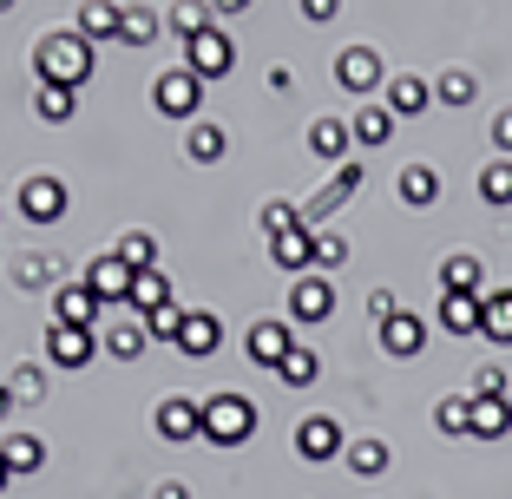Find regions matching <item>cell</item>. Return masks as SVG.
I'll list each match as a JSON object with an SVG mask.
<instances>
[{"mask_svg":"<svg viewBox=\"0 0 512 499\" xmlns=\"http://www.w3.org/2000/svg\"><path fill=\"white\" fill-rule=\"evenodd\" d=\"M92 66H99V46L79 40L73 27H66V33H46V40L33 46V73H40V86H66V92H79V86L92 79Z\"/></svg>","mask_w":512,"mask_h":499,"instance_id":"cell-1","label":"cell"},{"mask_svg":"<svg viewBox=\"0 0 512 499\" xmlns=\"http://www.w3.org/2000/svg\"><path fill=\"white\" fill-rule=\"evenodd\" d=\"M250 434H256V401L250 394L224 388V394L204 401V440H211V447H243Z\"/></svg>","mask_w":512,"mask_h":499,"instance_id":"cell-2","label":"cell"},{"mask_svg":"<svg viewBox=\"0 0 512 499\" xmlns=\"http://www.w3.org/2000/svg\"><path fill=\"white\" fill-rule=\"evenodd\" d=\"M151 106L165 112V119H204V79L191 73V66H171V73H158V86H151Z\"/></svg>","mask_w":512,"mask_h":499,"instance_id":"cell-3","label":"cell"},{"mask_svg":"<svg viewBox=\"0 0 512 499\" xmlns=\"http://www.w3.org/2000/svg\"><path fill=\"white\" fill-rule=\"evenodd\" d=\"M335 316V283L322 270H302V276H289V322L296 329H316V322H329Z\"/></svg>","mask_w":512,"mask_h":499,"instance_id":"cell-4","label":"cell"},{"mask_svg":"<svg viewBox=\"0 0 512 499\" xmlns=\"http://www.w3.org/2000/svg\"><path fill=\"white\" fill-rule=\"evenodd\" d=\"M296 348V322L289 316H263V322H250V335H243V355H250L256 368H283V355Z\"/></svg>","mask_w":512,"mask_h":499,"instance_id":"cell-5","label":"cell"},{"mask_svg":"<svg viewBox=\"0 0 512 499\" xmlns=\"http://www.w3.org/2000/svg\"><path fill=\"white\" fill-rule=\"evenodd\" d=\"M296 454L309 460V467H329V460L348 454V434L335 414H309V421H296Z\"/></svg>","mask_w":512,"mask_h":499,"instance_id":"cell-6","label":"cell"},{"mask_svg":"<svg viewBox=\"0 0 512 499\" xmlns=\"http://www.w3.org/2000/svg\"><path fill=\"white\" fill-rule=\"evenodd\" d=\"M362 178H368V171L355 165V158H342V165H335V178L322 184V197H309V204H302V224H309V230H322V224H329V217L348 204V197L362 191Z\"/></svg>","mask_w":512,"mask_h":499,"instance_id":"cell-7","label":"cell"},{"mask_svg":"<svg viewBox=\"0 0 512 499\" xmlns=\"http://www.w3.org/2000/svg\"><path fill=\"white\" fill-rule=\"evenodd\" d=\"M184 66H191V73L211 86V79H224L230 66H237V46H230L224 27H204L197 40H184Z\"/></svg>","mask_w":512,"mask_h":499,"instance_id":"cell-8","label":"cell"},{"mask_svg":"<svg viewBox=\"0 0 512 499\" xmlns=\"http://www.w3.org/2000/svg\"><path fill=\"white\" fill-rule=\"evenodd\" d=\"M20 217H27V224H60L66 217V184L53 178V171H33V178H20Z\"/></svg>","mask_w":512,"mask_h":499,"instance_id":"cell-9","label":"cell"},{"mask_svg":"<svg viewBox=\"0 0 512 499\" xmlns=\"http://www.w3.org/2000/svg\"><path fill=\"white\" fill-rule=\"evenodd\" d=\"M151 427H158V440H171V447L204 440V401H191V394H165L158 414H151Z\"/></svg>","mask_w":512,"mask_h":499,"instance_id":"cell-10","label":"cell"},{"mask_svg":"<svg viewBox=\"0 0 512 499\" xmlns=\"http://www.w3.org/2000/svg\"><path fill=\"white\" fill-rule=\"evenodd\" d=\"M132 276H138V270L119 257V250H106V257H92V263H86V289H92V296H99L106 309H112V303L125 309V296H132Z\"/></svg>","mask_w":512,"mask_h":499,"instance_id":"cell-11","label":"cell"},{"mask_svg":"<svg viewBox=\"0 0 512 499\" xmlns=\"http://www.w3.org/2000/svg\"><path fill=\"white\" fill-rule=\"evenodd\" d=\"M512 434V394H467V440H506Z\"/></svg>","mask_w":512,"mask_h":499,"instance_id":"cell-12","label":"cell"},{"mask_svg":"<svg viewBox=\"0 0 512 499\" xmlns=\"http://www.w3.org/2000/svg\"><path fill=\"white\" fill-rule=\"evenodd\" d=\"M178 355H191V362H211L217 348H224V322L211 316V309H184V329H178Z\"/></svg>","mask_w":512,"mask_h":499,"instance_id":"cell-13","label":"cell"},{"mask_svg":"<svg viewBox=\"0 0 512 499\" xmlns=\"http://www.w3.org/2000/svg\"><path fill=\"white\" fill-rule=\"evenodd\" d=\"M99 348H106V342H99L92 329H66V322L46 329V362H53V368H86Z\"/></svg>","mask_w":512,"mask_h":499,"instance_id":"cell-14","label":"cell"},{"mask_svg":"<svg viewBox=\"0 0 512 499\" xmlns=\"http://www.w3.org/2000/svg\"><path fill=\"white\" fill-rule=\"evenodd\" d=\"M99 316H106V303L86 289V276H79V283H60V296H53V322H66V329H99Z\"/></svg>","mask_w":512,"mask_h":499,"instance_id":"cell-15","label":"cell"},{"mask_svg":"<svg viewBox=\"0 0 512 499\" xmlns=\"http://www.w3.org/2000/svg\"><path fill=\"white\" fill-rule=\"evenodd\" d=\"M335 86H342V92H375L381 86L375 46H342V53H335Z\"/></svg>","mask_w":512,"mask_h":499,"instance_id":"cell-16","label":"cell"},{"mask_svg":"<svg viewBox=\"0 0 512 499\" xmlns=\"http://www.w3.org/2000/svg\"><path fill=\"white\" fill-rule=\"evenodd\" d=\"M381 92H388V112H394V119H421V112L434 106V86H427L421 73H394V79H381Z\"/></svg>","mask_w":512,"mask_h":499,"instance_id":"cell-17","label":"cell"},{"mask_svg":"<svg viewBox=\"0 0 512 499\" xmlns=\"http://www.w3.org/2000/svg\"><path fill=\"white\" fill-rule=\"evenodd\" d=\"M270 263H276V270H289V276L316 270V230L296 224V230H283V237H270Z\"/></svg>","mask_w":512,"mask_h":499,"instance_id":"cell-18","label":"cell"},{"mask_svg":"<svg viewBox=\"0 0 512 499\" xmlns=\"http://www.w3.org/2000/svg\"><path fill=\"white\" fill-rule=\"evenodd\" d=\"M421 348H427V322H421V316H407V309H401V316L381 322V355H394V362H414Z\"/></svg>","mask_w":512,"mask_h":499,"instance_id":"cell-19","label":"cell"},{"mask_svg":"<svg viewBox=\"0 0 512 499\" xmlns=\"http://www.w3.org/2000/svg\"><path fill=\"white\" fill-rule=\"evenodd\" d=\"M119 14H125V7H112V0H79L73 33L92 40V46H106V40H119Z\"/></svg>","mask_w":512,"mask_h":499,"instance_id":"cell-20","label":"cell"},{"mask_svg":"<svg viewBox=\"0 0 512 499\" xmlns=\"http://www.w3.org/2000/svg\"><path fill=\"white\" fill-rule=\"evenodd\" d=\"M348 473H355V480H381V473H388V440H381V434H348Z\"/></svg>","mask_w":512,"mask_h":499,"instance_id":"cell-21","label":"cell"},{"mask_svg":"<svg viewBox=\"0 0 512 499\" xmlns=\"http://www.w3.org/2000/svg\"><path fill=\"white\" fill-rule=\"evenodd\" d=\"M440 329L447 335H480V296H467V289H440Z\"/></svg>","mask_w":512,"mask_h":499,"instance_id":"cell-22","label":"cell"},{"mask_svg":"<svg viewBox=\"0 0 512 499\" xmlns=\"http://www.w3.org/2000/svg\"><path fill=\"white\" fill-rule=\"evenodd\" d=\"M224 152H230V138H224L217 119H191L184 125V158H191V165H217Z\"/></svg>","mask_w":512,"mask_h":499,"instance_id":"cell-23","label":"cell"},{"mask_svg":"<svg viewBox=\"0 0 512 499\" xmlns=\"http://www.w3.org/2000/svg\"><path fill=\"white\" fill-rule=\"evenodd\" d=\"M145 348H151V316H132V309H125L119 329H106V355H119V362H138Z\"/></svg>","mask_w":512,"mask_h":499,"instance_id":"cell-24","label":"cell"},{"mask_svg":"<svg viewBox=\"0 0 512 499\" xmlns=\"http://www.w3.org/2000/svg\"><path fill=\"white\" fill-rule=\"evenodd\" d=\"M480 335L499 348H512V289H486L480 296Z\"/></svg>","mask_w":512,"mask_h":499,"instance_id":"cell-25","label":"cell"},{"mask_svg":"<svg viewBox=\"0 0 512 499\" xmlns=\"http://www.w3.org/2000/svg\"><path fill=\"white\" fill-rule=\"evenodd\" d=\"M125 309H132V316H158V309H171L165 270H138V276H132V296H125Z\"/></svg>","mask_w":512,"mask_h":499,"instance_id":"cell-26","label":"cell"},{"mask_svg":"<svg viewBox=\"0 0 512 499\" xmlns=\"http://www.w3.org/2000/svg\"><path fill=\"white\" fill-rule=\"evenodd\" d=\"M394 191H401V204H407V211H427V204L440 197V171H434V165H401Z\"/></svg>","mask_w":512,"mask_h":499,"instance_id":"cell-27","label":"cell"},{"mask_svg":"<svg viewBox=\"0 0 512 499\" xmlns=\"http://www.w3.org/2000/svg\"><path fill=\"white\" fill-rule=\"evenodd\" d=\"M0 460H7L14 480H20V473H40L46 467V440L40 434H7V440H0Z\"/></svg>","mask_w":512,"mask_h":499,"instance_id":"cell-28","label":"cell"},{"mask_svg":"<svg viewBox=\"0 0 512 499\" xmlns=\"http://www.w3.org/2000/svg\"><path fill=\"white\" fill-rule=\"evenodd\" d=\"M348 138H355V132H348V119H316V125H309V152H316L322 165H342Z\"/></svg>","mask_w":512,"mask_h":499,"instance_id":"cell-29","label":"cell"},{"mask_svg":"<svg viewBox=\"0 0 512 499\" xmlns=\"http://www.w3.org/2000/svg\"><path fill=\"white\" fill-rule=\"evenodd\" d=\"M480 257H467V250H453V257H440V289H467V296H486L480 289Z\"/></svg>","mask_w":512,"mask_h":499,"instance_id":"cell-30","label":"cell"},{"mask_svg":"<svg viewBox=\"0 0 512 499\" xmlns=\"http://www.w3.org/2000/svg\"><path fill=\"white\" fill-rule=\"evenodd\" d=\"M348 132H355V145L375 152V145H388V138H394V112L388 106H362L355 119H348Z\"/></svg>","mask_w":512,"mask_h":499,"instance_id":"cell-31","label":"cell"},{"mask_svg":"<svg viewBox=\"0 0 512 499\" xmlns=\"http://www.w3.org/2000/svg\"><path fill=\"white\" fill-rule=\"evenodd\" d=\"M316 375H322V355L316 348H289L283 355V368H276V381H283V388H316Z\"/></svg>","mask_w":512,"mask_h":499,"instance_id":"cell-32","label":"cell"},{"mask_svg":"<svg viewBox=\"0 0 512 499\" xmlns=\"http://www.w3.org/2000/svg\"><path fill=\"white\" fill-rule=\"evenodd\" d=\"M158 33H165V20L151 7H125L119 14V46H158Z\"/></svg>","mask_w":512,"mask_h":499,"instance_id":"cell-33","label":"cell"},{"mask_svg":"<svg viewBox=\"0 0 512 499\" xmlns=\"http://www.w3.org/2000/svg\"><path fill=\"white\" fill-rule=\"evenodd\" d=\"M434 99L440 106H473V99H480V79H473L467 66H447V73L434 79Z\"/></svg>","mask_w":512,"mask_h":499,"instance_id":"cell-34","label":"cell"},{"mask_svg":"<svg viewBox=\"0 0 512 499\" xmlns=\"http://www.w3.org/2000/svg\"><path fill=\"white\" fill-rule=\"evenodd\" d=\"M211 14H217L211 0H178V7H171V20H165V27L178 33V40H197V33H204V27H217Z\"/></svg>","mask_w":512,"mask_h":499,"instance_id":"cell-35","label":"cell"},{"mask_svg":"<svg viewBox=\"0 0 512 499\" xmlns=\"http://www.w3.org/2000/svg\"><path fill=\"white\" fill-rule=\"evenodd\" d=\"M480 204H493V211H512V158H493V165L480 171Z\"/></svg>","mask_w":512,"mask_h":499,"instance_id":"cell-36","label":"cell"},{"mask_svg":"<svg viewBox=\"0 0 512 499\" xmlns=\"http://www.w3.org/2000/svg\"><path fill=\"white\" fill-rule=\"evenodd\" d=\"M7 394H14V408H33V401H46V368L20 362L14 375H7Z\"/></svg>","mask_w":512,"mask_h":499,"instance_id":"cell-37","label":"cell"},{"mask_svg":"<svg viewBox=\"0 0 512 499\" xmlns=\"http://www.w3.org/2000/svg\"><path fill=\"white\" fill-rule=\"evenodd\" d=\"M73 106H79V92H66V86H40V92H33V112H40L46 125H66Z\"/></svg>","mask_w":512,"mask_h":499,"instance_id":"cell-38","label":"cell"},{"mask_svg":"<svg viewBox=\"0 0 512 499\" xmlns=\"http://www.w3.org/2000/svg\"><path fill=\"white\" fill-rule=\"evenodd\" d=\"M119 257L132 263V270H158V237H151V230H125V237H119Z\"/></svg>","mask_w":512,"mask_h":499,"instance_id":"cell-39","label":"cell"},{"mask_svg":"<svg viewBox=\"0 0 512 499\" xmlns=\"http://www.w3.org/2000/svg\"><path fill=\"white\" fill-rule=\"evenodd\" d=\"M342 263H348V237L322 224V230H316V270L329 276V270H342Z\"/></svg>","mask_w":512,"mask_h":499,"instance_id":"cell-40","label":"cell"},{"mask_svg":"<svg viewBox=\"0 0 512 499\" xmlns=\"http://www.w3.org/2000/svg\"><path fill=\"white\" fill-rule=\"evenodd\" d=\"M434 427L440 434H467V394H440L434 401Z\"/></svg>","mask_w":512,"mask_h":499,"instance_id":"cell-41","label":"cell"},{"mask_svg":"<svg viewBox=\"0 0 512 499\" xmlns=\"http://www.w3.org/2000/svg\"><path fill=\"white\" fill-rule=\"evenodd\" d=\"M296 224H302V211L289 197H270V204H263V237H283V230H296Z\"/></svg>","mask_w":512,"mask_h":499,"instance_id":"cell-42","label":"cell"},{"mask_svg":"<svg viewBox=\"0 0 512 499\" xmlns=\"http://www.w3.org/2000/svg\"><path fill=\"white\" fill-rule=\"evenodd\" d=\"M178 329H184V309H178V303L151 316V342H178Z\"/></svg>","mask_w":512,"mask_h":499,"instance_id":"cell-43","label":"cell"},{"mask_svg":"<svg viewBox=\"0 0 512 499\" xmlns=\"http://www.w3.org/2000/svg\"><path fill=\"white\" fill-rule=\"evenodd\" d=\"M335 14H342V0H302V20H309V27H329Z\"/></svg>","mask_w":512,"mask_h":499,"instance_id":"cell-44","label":"cell"},{"mask_svg":"<svg viewBox=\"0 0 512 499\" xmlns=\"http://www.w3.org/2000/svg\"><path fill=\"white\" fill-rule=\"evenodd\" d=\"M467 394H506V375H499L493 362H486V368H473V388H467Z\"/></svg>","mask_w":512,"mask_h":499,"instance_id":"cell-45","label":"cell"},{"mask_svg":"<svg viewBox=\"0 0 512 499\" xmlns=\"http://www.w3.org/2000/svg\"><path fill=\"white\" fill-rule=\"evenodd\" d=\"M493 152L512 158V112H499V119H493Z\"/></svg>","mask_w":512,"mask_h":499,"instance_id":"cell-46","label":"cell"},{"mask_svg":"<svg viewBox=\"0 0 512 499\" xmlns=\"http://www.w3.org/2000/svg\"><path fill=\"white\" fill-rule=\"evenodd\" d=\"M368 316H375V329H381V322H388V316H401V309H394V296H388V289H375V296H368Z\"/></svg>","mask_w":512,"mask_h":499,"instance_id":"cell-47","label":"cell"},{"mask_svg":"<svg viewBox=\"0 0 512 499\" xmlns=\"http://www.w3.org/2000/svg\"><path fill=\"white\" fill-rule=\"evenodd\" d=\"M151 499H191V486H184V480H158V486H151Z\"/></svg>","mask_w":512,"mask_h":499,"instance_id":"cell-48","label":"cell"},{"mask_svg":"<svg viewBox=\"0 0 512 499\" xmlns=\"http://www.w3.org/2000/svg\"><path fill=\"white\" fill-rule=\"evenodd\" d=\"M217 14H243V7H250V0H211Z\"/></svg>","mask_w":512,"mask_h":499,"instance_id":"cell-49","label":"cell"},{"mask_svg":"<svg viewBox=\"0 0 512 499\" xmlns=\"http://www.w3.org/2000/svg\"><path fill=\"white\" fill-rule=\"evenodd\" d=\"M7 414H14V394H7V381H0V421H7Z\"/></svg>","mask_w":512,"mask_h":499,"instance_id":"cell-50","label":"cell"},{"mask_svg":"<svg viewBox=\"0 0 512 499\" xmlns=\"http://www.w3.org/2000/svg\"><path fill=\"white\" fill-rule=\"evenodd\" d=\"M7 486H14V473H7V460H0V493H7Z\"/></svg>","mask_w":512,"mask_h":499,"instance_id":"cell-51","label":"cell"},{"mask_svg":"<svg viewBox=\"0 0 512 499\" xmlns=\"http://www.w3.org/2000/svg\"><path fill=\"white\" fill-rule=\"evenodd\" d=\"M7 7H14V0H0V14H7Z\"/></svg>","mask_w":512,"mask_h":499,"instance_id":"cell-52","label":"cell"}]
</instances>
